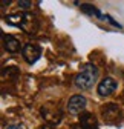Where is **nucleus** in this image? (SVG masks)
<instances>
[{"label":"nucleus","mask_w":124,"mask_h":129,"mask_svg":"<svg viewBox=\"0 0 124 129\" xmlns=\"http://www.w3.org/2000/svg\"><path fill=\"white\" fill-rule=\"evenodd\" d=\"M97 78H98V69L95 64L92 63H86L84 66L81 68V71L75 75L74 78V83L75 86L81 89V91H86V89H90L97 83Z\"/></svg>","instance_id":"f257e3e1"},{"label":"nucleus","mask_w":124,"mask_h":129,"mask_svg":"<svg viewBox=\"0 0 124 129\" xmlns=\"http://www.w3.org/2000/svg\"><path fill=\"white\" fill-rule=\"evenodd\" d=\"M22 55H23V58L26 60V63L34 64V63H37V61L40 60V57H41V49H40L37 45H34V43H26V45L22 48Z\"/></svg>","instance_id":"f03ea898"},{"label":"nucleus","mask_w":124,"mask_h":129,"mask_svg":"<svg viewBox=\"0 0 124 129\" xmlns=\"http://www.w3.org/2000/svg\"><path fill=\"white\" fill-rule=\"evenodd\" d=\"M116 86H118V83L115 82L112 77H106V78H103L101 82L98 83L97 92H98L100 97H109V95H112L115 92Z\"/></svg>","instance_id":"7ed1b4c3"},{"label":"nucleus","mask_w":124,"mask_h":129,"mask_svg":"<svg viewBox=\"0 0 124 129\" xmlns=\"http://www.w3.org/2000/svg\"><path fill=\"white\" fill-rule=\"evenodd\" d=\"M86 105H87V99H86V97L77 94V95H72L69 99L68 111L71 112V114H80V112L86 108Z\"/></svg>","instance_id":"20e7f679"},{"label":"nucleus","mask_w":124,"mask_h":129,"mask_svg":"<svg viewBox=\"0 0 124 129\" xmlns=\"http://www.w3.org/2000/svg\"><path fill=\"white\" fill-rule=\"evenodd\" d=\"M2 42H3V46H5V49L8 52H19L20 51V42L15 39L14 36L11 34H5V32H2Z\"/></svg>","instance_id":"39448f33"},{"label":"nucleus","mask_w":124,"mask_h":129,"mask_svg":"<svg viewBox=\"0 0 124 129\" xmlns=\"http://www.w3.org/2000/svg\"><path fill=\"white\" fill-rule=\"evenodd\" d=\"M80 8H81V11H83L84 14H87V15H97V19L106 20V14H103L100 9H97L94 5H90V3H83V5H80Z\"/></svg>","instance_id":"423d86ee"},{"label":"nucleus","mask_w":124,"mask_h":129,"mask_svg":"<svg viewBox=\"0 0 124 129\" xmlns=\"http://www.w3.org/2000/svg\"><path fill=\"white\" fill-rule=\"evenodd\" d=\"M5 22L8 25H11V26H19V28H22V25L25 22V14H11V15H6Z\"/></svg>","instance_id":"0eeeda50"},{"label":"nucleus","mask_w":124,"mask_h":129,"mask_svg":"<svg viewBox=\"0 0 124 129\" xmlns=\"http://www.w3.org/2000/svg\"><path fill=\"white\" fill-rule=\"evenodd\" d=\"M81 126L84 129H97V121L92 117V114H83L81 115Z\"/></svg>","instance_id":"6e6552de"},{"label":"nucleus","mask_w":124,"mask_h":129,"mask_svg":"<svg viewBox=\"0 0 124 129\" xmlns=\"http://www.w3.org/2000/svg\"><path fill=\"white\" fill-rule=\"evenodd\" d=\"M106 20L109 22V23H110L112 26H115V28H119V29L122 28V25H121V23H118V22H116V20H115V19L112 17V15H109V14H106Z\"/></svg>","instance_id":"1a4fd4ad"},{"label":"nucleus","mask_w":124,"mask_h":129,"mask_svg":"<svg viewBox=\"0 0 124 129\" xmlns=\"http://www.w3.org/2000/svg\"><path fill=\"white\" fill-rule=\"evenodd\" d=\"M17 5H19L20 9H29L31 5H32V2H29V0H19Z\"/></svg>","instance_id":"9d476101"},{"label":"nucleus","mask_w":124,"mask_h":129,"mask_svg":"<svg viewBox=\"0 0 124 129\" xmlns=\"http://www.w3.org/2000/svg\"><path fill=\"white\" fill-rule=\"evenodd\" d=\"M8 129H20V126H17V124H11V126H8Z\"/></svg>","instance_id":"9b49d317"},{"label":"nucleus","mask_w":124,"mask_h":129,"mask_svg":"<svg viewBox=\"0 0 124 129\" xmlns=\"http://www.w3.org/2000/svg\"><path fill=\"white\" fill-rule=\"evenodd\" d=\"M9 3H11V0H8V2H6V0H2V6H6Z\"/></svg>","instance_id":"f8f14e48"}]
</instances>
